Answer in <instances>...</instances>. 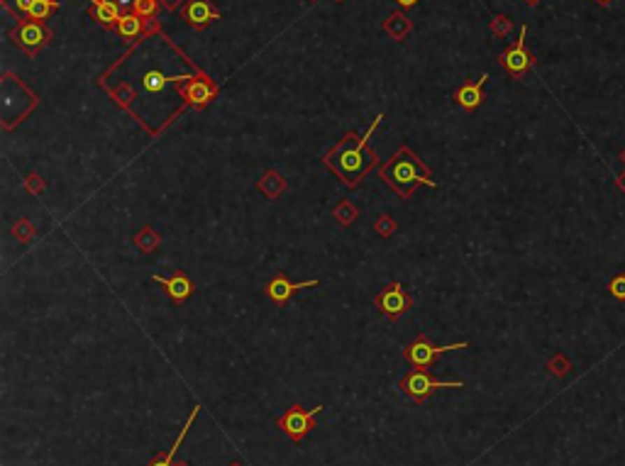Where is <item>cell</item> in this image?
Masks as SVG:
<instances>
[{
	"instance_id": "1",
	"label": "cell",
	"mask_w": 625,
	"mask_h": 466,
	"mask_svg": "<svg viewBox=\"0 0 625 466\" xmlns=\"http://www.w3.org/2000/svg\"><path fill=\"white\" fill-rule=\"evenodd\" d=\"M381 117L384 115H376L374 122L366 127V132L361 137H357L354 132H350L335 150H330L325 156H322L325 166L330 168L345 186H350V188L359 186L361 178L371 171V166H376V154L366 150V145H369L376 127L381 125Z\"/></svg>"
},
{
	"instance_id": "2",
	"label": "cell",
	"mask_w": 625,
	"mask_h": 466,
	"mask_svg": "<svg viewBox=\"0 0 625 466\" xmlns=\"http://www.w3.org/2000/svg\"><path fill=\"white\" fill-rule=\"evenodd\" d=\"M379 176L391 191H396L398 198H408L415 193L418 186H430L435 188V181L430 176V168L420 161V156L415 154L410 147H401L394 156L389 159L386 163H381L379 168Z\"/></svg>"
},
{
	"instance_id": "3",
	"label": "cell",
	"mask_w": 625,
	"mask_h": 466,
	"mask_svg": "<svg viewBox=\"0 0 625 466\" xmlns=\"http://www.w3.org/2000/svg\"><path fill=\"white\" fill-rule=\"evenodd\" d=\"M462 381H438L433 379V376L428 374L425 369H415L410 371L408 376H403V381H401V391H403L405 398L415 400V403H423V400H428L430 395L435 393V391L440 388H462Z\"/></svg>"
},
{
	"instance_id": "4",
	"label": "cell",
	"mask_w": 625,
	"mask_h": 466,
	"mask_svg": "<svg viewBox=\"0 0 625 466\" xmlns=\"http://www.w3.org/2000/svg\"><path fill=\"white\" fill-rule=\"evenodd\" d=\"M464 347H469V342H454V344L438 347V344H433L425 335H418V340L410 342V344L403 349V356L413 369H428V366H433L435 361H438V356H443L445 351H457V349H464Z\"/></svg>"
},
{
	"instance_id": "5",
	"label": "cell",
	"mask_w": 625,
	"mask_h": 466,
	"mask_svg": "<svg viewBox=\"0 0 625 466\" xmlns=\"http://www.w3.org/2000/svg\"><path fill=\"white\" fill-rule=\"evenodd\" d=\"M322 405H315L312 410H306L301 405H291L284 415L279 418V430L291 439L294 444H301L306 439V435L315 428V415L322 413Z\"/></svg>"
},
{
	"instance_id": "6",
	"label": "cell",
	"mask_w": 625,
	"mask_h": 466,
	"mask_svg": "<svg viewBox=\"0 0 625 466\" xmlns=\"http://www.w3.org/2000/svg\"><path fill=\"white\" fill-rule=\"evenodd\" d=\"M374 303H376V308L381 310V315L389 317L391 322L401 320L405 312L413 308V298L405 293V289H403L401 281H391L389 286H384V291L376 296Z\"/></svg>"
},
{
	"instance_id": "7",
	"label": "cell",
	"mask_w": 625,
	"mask_h": 466,
	"mask_svg": "<svg viewBox=\"0 0 625 466\" xmlns=\"http://www.w3.org/2000/svg\"><path fill=\"white\" fill-rule=\"evenodd\" d=\"M525 39H528V27L523 24V27H520V37L501 54V66H503L513 78H520L530 66H533V54L528 52Z\"/></svg>"
},
{
	"instance_id": "8",
	"label": "cell",
	"mask_w": 625,
	"mask_h": 466,
	"mask_svg": "<svg viewBox=\"0 0 625 466\" xmlns=\"http://www.w3.org/2000/svg\"><path fill=\"white\" fill-rule=\"evenodd\" d=\"M49 37H52V34H49V29L44 27L39 20H24V22H20L17 27L13 29L15 44H17L20 49H24L27 54H37L39 49L49 42Z\"/></svg>"
},
{
	"instance_id": "9",
	"label": "cell",
	"mask_w": 625,
	"mask_h": 466,
	"mask_svg": "<svg viewBox=\"0 0 625 466\" xmlns=\"http://www.w3.org/2000/svg\"><path fill=\"white\" fill-rule=\"evenodd\" d=\"M178 96L186 101V105L201 110V108H206L217 96V86L208 76H198V78L193 76L191 81H183L178 86Z\"/></svg>"
},
{
	"instance_id": "10",
	"label": "cell",
	"mask_w": 625,
	"mask_h": 466,
	"mask_svg": "<svg viewBox=\"0 0 625 466\" xmlns=\"http://www.w3.org/2000/svg\"><path fill=\"white\" fill-rule=\"evenodd\" d=\"M317 286H320V281H317V279H312V281H299V284H296V281H291L286 274H279V276H274L269 284H266L264 291H266V296H269V298L274 300L276 305H286V300H289L291 296L296 293V291L317 289Z\"/></svg>"
},
{
	"instance_id": "11",
	"label": "cell",
	"mask_w": 625,
	"mask_h": 466,
	"mask_svg": "<svg viewBox=\"0 0 625 466\" xmlns=\"http://www.w3.org/2000/svg\"><path fill=\"white\" fill-rule=\"evenodd\" d=\"M181 15H183V20L196 29H203L210 22H215V20H220V13H217V8L210 3V0H186Z\"/></svg>"
},
{
	"instance_id": "12",
	"label": "cell",
	"mask_w": 625,
	"mask_h": 466,
	"mask_svg": "<svg viewBox=\"0 0 625 466\" xmlns=\"http://www.w3.org/2000/svg\"><path fill=\"white\" fill-rule=\"evenodd\" d=\"M152 281H155V284H161L164 289H166L168 298H171L173 303H183V300H188L193 296V281H191V276H188L186 271H176L173 276L155 274L152 276Z\"/></svg>"
},
{
	"instance_id": "13",
	"label": "cell",
	"mask_w": 625,
	"mask_h": 466,
	"mask_svg": "<svg viewBox=\"0 0 625 466\" xmlns=\"http://www.w3.org/2000/svg\"><path fill=\"white\" fill-rule=\"evenodd\" d=\"M486 81H489V73H484V76L474 83H464L462 88L454 91V103H457L462 110L474 112L476 108L481 105V101H484V83Z\"/></svg>"
},
{
	"instance_id": "14",
	"label": "cell",
	"mask_w": 625,
	"mask_h": 466,
	"mask_svg": "<svg viewBox=\"0 0 625 466\" xmlns=\"http://www.w3.org/2000/svg\"><path fill=\"white\" fill-rule=\"evenodd\" d=\"M93 17L98 20V22L103 24V27H117V22H120L122 17V10L117 8L115 0H93Z\"/></svg>"
},
{
	"instance_id": "15",
	"label": "cell",
	"mask_w": 625,
	"mask_h": 466,
	"mask_svg": "<svg viewBox=\"0 0 625 466\" xmlns=\"http://www.w3.org/2000/svg\"><path fill=\"white\" fill-rule=\"evenodd\" d=\"M198 413H201V405H196V408H193V410H191V415H188L186 425H183V428H181V432H178L176 442H173V444H171V449H168V452H166V454H164V457H157V459H155V462H152V464H147V466H173V457H176L178 447H181L183 437H186V432H188V430H191V425H193V423H196Z\"/></svg>"
},
{
	"instance_id": "16",
	"label": "cell",
	"mask_w": 625,
	"mask_h": 466,
	"mask_svg": "<svg viewBox=\"0 0 625 466\" xmlns=\"http://www.w3.org/2000/svg\"><path fill=\"white\" fill-rule=\"evenodd\" d=\"M193 76H166V73L161 71H147L145 76H142V86L147 88L150 93H159L164 91V88L168 86V83H183V81H191Z\"/></svg>"
},
{
	"instance_id": "17",
	"label": "cell",
	"mask_w": 625,
	"mask_h": 466,
	"mask_svg": "<svg viewBox=\"0 0 625 466\" xmlns=\"http://www.w3.org/2000/svg\"><path fill=\"white\" fill-rule=\"evenodd\" d=\"M257 188H259L266 198H281V193L286 191V181L279 171H266L264 176L259 178Z\"/></svg>"
},
{
	"instance_id": "18",
	"label": "cell",
	"mask_w": 625,
	"mask_h": 466,
	"mask_svg": "<svg viewBox=\"0 0 625 466\" xmlns=\"http://www.w3.org/2000/svg\"><path fill=\"white\" fill-rule=\"evenodd\" d=\"M142 22H145V20H142L140 15H135V13H125V15H122V17H120V22H117V27H115V29H117V34H120L122 39H130V42H132V39L140 37L142 29H145V24H142Z\"/></svg>"
},
{
	"instance_id": "19",
	"label": "cell",
	"mask_w": 625,
	"mask_h": 466,
	"mask_svg": "<svg viewBox=\"0 0 625 466\" xmlns=\"http://www.w3.org/2000/svg\"><path fill=\"white\" fill-rule=\"evenodd\" d=\"M159 245H161V237H159V232L150 225L142 227V230L135 235V247L142 252V254H152V252H157Z\"/></svg>"
},
{
	"instance_id": "20",
	"label": "cell",
	"mask_w": 625,
	"mask_h": 466,
	"mask_svg": "<svg viewBox=\"0 0 625 466\" xmlns=\"http://www.w3.org/2000/svg\"><path fill=\"white\" fill-rule=\"evenodd\" d=\"M384 29L391 34V37L398 39V42H401V39H405V34H410L413 24H410V20L405 17L403 13H396V15H391V17L384 22Z\"/></svg>"
},
{
	"instance_id": "21",
	"label": "cell",
	"mask_w": 625,
	"mask_h": 466,
	"mask_svg": "<svg viewBox=\"0 0 625 466\" xmlns=\"http://www.w3.org/2000/svg\"><path fill=\"white\" fill-rule=\"evenodd\" d=\"M57 5H59V0H37V3L29 8L27 20H39V22H42V20H47L49 15H52V10L57 8Z\"/></svg>"
},
{
	"instance_id": "22",
	"label": "cell",
	"mask_w": 625,
	"mask_h": 466,
	"mask_svg": "<svg viewBox=\"0 0 625 466\" xmlns=\"http://www.w3.org/2000/svg\"><path fill=\"white\" fill-rule=\"evenodd\" d=\"M332 215H335V220L340 222V225H352V222L357 220V215H359V210H357L354 205H352L350 201H342L340 205L335 207V212H332Z\"/></svg>"
},
{
	"instance_id": "23",
	"label": "cell",
	"mask_w": 625,
	"mask_h": 466,
	"mask_svg": "<svg viewBox=\"0 0 625 466\" xmlns=\"http://www.w3.org/2000/svg\"><path fill=\"white\" fill-rule=\"evenodd\" d=\"M13 235L17 242H22V245H27V242H32V237L37 235V230H34V225L27 220V217H22V220H17L13 225Z\"/></svg>"
},
{
	"instance_id": "24",
	"label": "cell",
	"mask_w": 625,
	"mask_h": 466,
	"mask_svg": "<svg viewBox=\"0 0 625 466\" xmlns=\"http://www.w3.org/2000/svg\"><path fill=\"white\" fill-rule=\"evenodd\" d=\"M157 8H159V0H135V5H132V13L140 15V17L145 20V17H155Z\"/></svg>"
},
{
	"instance_id": "25",
	"label": "cell",
	"mask_w": 625,
	"mask_h": 466,
	"mask_svg": "<svg viewBox=\"0 0 625 466\" xmlns=\"http://www.w3.org/2000/svg\"><path fill=\"white\" fill-rule=\"evenodd\" d=\"M396 220L391 215H381L379 220H376V225H374V230H376V235L379 237H391L396 232Z\"/></svg>"
},
{
	"instance_id": "26",
	"label": "cell",
	"mask_w": 625,
	"mask_h": 466,
	"mask_svg": "<svg viewBox=\"0 0 625 466\" xmlns=\"http://www.w3.org/2000/svg\"><path fill=\"white\" fill-rule=\"evenodd\" d=\"M608 293L616 300H625V274L613 276L611 284H608Z\"/></svg>"
},
{
	"instance_id": "27",
	"label": "cell",
	"mask_w": 625,
	"mask_h": 466,
	"mask_svg": "<svg viewBox=\"0 0 625 466\" xmlns=\"http://www.w3.org/2000/svg\"><path fill=\"white\" fill-rule=\"evenodd\" d=\"M24 188H27L29 193H34V196H39V193L44 191V181L37 176V173H27V176H24Z\"/></svg>"
},
{
	"instance_id": "28",
	"label": "cell",
	"mask_w": 625,
	"mask_h": 466,
	"mask_svg": "<svg viewBox=\"0 0 625 466\" xmlns=\"http://www.w3.org/2000/svg\"><path fill=\"white\" fill-rule=\"evenodd\" d=\"M34 3H37V0H5V5H10L15 15H27Z\"/></svg>"
},
{
	"instance_id": "29",
	"label": "cell",
	"mask_w": 625,
	"mask_h": 466,
	"mask_svg": "<svg viewBox=\"0 0 625 466\" xmlns=\"http://www.w3.org/2000/svg\"><path fill=\"white\" fill-rule=\"evenodd\" d=\"M549 369H552V374H557V376H564L569 371V361L564 359L562 354H557L554 356L552 361H549Z\"/></svg>"
},
{
	"instance_id": "30",
	"label": "cell",
	"mask_w": 625,
	"mask_h": 466,
	"mask_svg": "<svg viewBox=\"0 0 625 466\" xmlns=\"http://www.w3.org/2000/svg\"><path fill=\"white\" fill-rule=\"evenodd\" d=\"M496 20H498V22H496V32H501V34H503V32H508V29H510L508 17H496Z\"/></svg>"
},
{
	"instance_id": "31",
	"label": "cell",
	"mask_w": 625,
	"mask_h": 466,
	"mask_svg": "<svg viewBox=\"0 0 625 466\" xmlns=\"http://www.w3.org/2000/svg\"><path fill=\"white\" fill-rule=\"evenodd\" d=\"M117 3V8L122 10V15L125 13H132V5H135V0H115Z\"/></svg>"
},
{
	"instance_id": "32",
	"label": "cell",
	"mask_w": 625,
	"mask_h": 466,
	"mask_svg": "<svg viewBox=\"0 0 625 466\" xmlns=\"http://www.w3.org/2000/svg\"><path fill=\"white\" fill-rule=\"evenodd\" d=\"M161 3H164V8H168V10H176L178 5L183 3V0H161Z\"/></svg>"
},
{
	"instance_id": "33",
	"label": "cell",
	"mask_w": 625,
	"mask_h": 466,
	"mask_svg": "<svg viewBox=\"0 0 625 466\" xmlns=\"http://www.w3.org/2000/svg\"><path fill=\"white\" fill-rule=\"evenodd\" d=\"M396 3H398L401 8H413V5L418 3V0H396Z\"/></svg>"
},
{
	"instance_id": "34",
	"label": "cell",
	"mask_w": 625,
	"mask_h": 466,
	"mask_svg": "<svg viewBox=\"0 0 625 466\" xmlns=\"http://www.w3.org/2000/svg\"><path fill=\"white\" fill-rule=\"evenodd\" d=\"M616 183H618V188H621V191L625 193V173H621V176H618Z\"/></svg>"
},
{
	"instance_id": "35",
	"label": "cell",
	"mask_w": 625,
	"mask_h": 466,
	"mask_svg": "<svg viewBox=\"0 0 625 466\" xmlns=\"http://www.w3.org/2000/svg\"><path fill=\"white\" fill-rule=\"evenodd\" d=\"M594 3H596V5H603V8H606V5H611L613 0H594Z\"/></svg>"
},
{
	"instance_id": "36",
	"label": "cell",
	"mask_w": 625,
	"mask_h": 466,
	"mask_svg": "<svg viewBox=\"0 0 625 466\" xmlns=\"http://www.w3.org/2000/svg\"><path fill=\"white\" fill-rule=\"evenodd\" d=\"M525 3H528V5H538L540 0H525Z\"/></svg>"
},
{
	"instance_id": "37",
	"label": "cell",
	"mask_w": 625,
	"mask_h": 466,
	"mask_svg": "<svg viewBox=\"0 0 625 466\" xmlns=\"http://www.w3.org/2000/svg\"><path fill=\"white\" fill-rule=\"evenodd\" d=\"M621 159H623V163H625V150H623V154H621Z\"/></svg>"
},
{
	"instance_id": "38",
	"label": "cell",
	"mask_w": 625,
	"mask_h": 466,
	"mask_svg": "<svg viewBox=\"0 0 625 466\" xmlns=\"http://www.w3.org/2000/svg\"><path fill=\"white\" fill-rule=\"evenodd\" d=\"M178 466H188V462H181V464H178Z\"/></svg>"
},
{
	"instance_id": "39",
	"label": "cell",
	"mask_w": 625,
	"mask_h": 466,
	"mask_svg": "<svg viewBox=\"0 0 625 466\" xmlns=\"http://www.w3.org/2000/svg\"><path fill=\"white\" fill-rule=\"evenodd\" d=\"M230 466H242V464H230Z\"/></svg>"
},
{
	"instance_id": "40",
	"label": "cell",
	"mask_w": 625,
	"mask_h": 466,
	"mask_svg": "<svg viewBox=\"0 0 625 466\" xmlns=\"http://www.w3.org/2000/svg\"><path fill=\"white\" fill-rule=\"evenodd\" d=\"M337 3H340V0H337Z\"/></svg>"
}]
</instances>
